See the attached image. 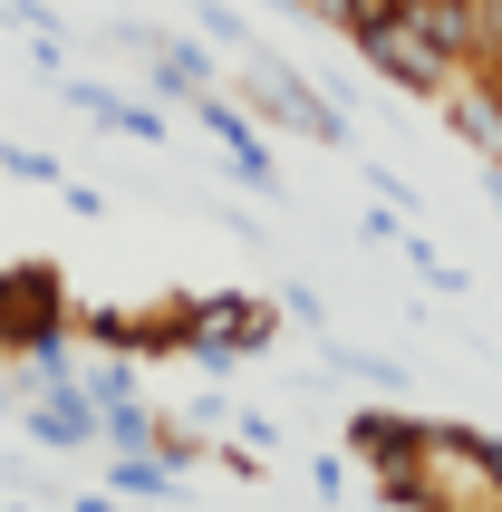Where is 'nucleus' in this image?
Masks as SVG:
<instances>
[{"label":"nucleus","instance_id":"9b49d317","mask_svg":"<svg viewBox=\"0 0 502 512\" xmlns=\"http://www.w3.org/2000/svg\"><path fill=\"white\" fill-rule=\"evenodd\" d=\"M116 493H165V455H126L116 464Z\"/></svg>","mask_w":502,"mask_h":512},{"label":"nucleus","instance_id":"ddd939ff","mask_svg":"<svg viewBox=\"0 0 502 512\" xmlns=\"http://www.w3.org/2000/svg\"><path fill=\"white\" fill-rule=\"evenodd\" d=\"M483 87H493V97H502V68H493V78H483Z\"/></svg>","mask_w":502,"mask_h":512},{"label":"nucleus","instance_id":"9d476101","mask_svg":"<svg viewBox=\"0 0 502 512\" xmlns=\"http://www.w3.org/2000/svg\"><path fill=\"white\" fill-rule=\"evenodd\" d=\"M97 435H107V445H126V455H145V445H155V416H145L136 397H126V406H97Z\"/></svg>","mask_w":502,"mask_h":512},{"label":"nucleus","instance_id":"0eeeda50","mask_svg":"<svg viewBox=\"0 0 502 512\" xmlns=\"http://www.w3.org/2000/svg\"><path fill=\"white\" fill-rule=\"evenodd\" d=\"M194 126H213V136L232 145V174H242V184H261V194L280 184V174H271V155H261V136L242 126V107H223V97H194Z\"/></svg>","mask_w":502,"mask_h":512},{"label":"nucleus","instance_id":"4468645a","mask_svg":"<svg viewBox=\"0 0 502 512\" xmlns=\"http://www.w3.org/2000/svg\"><path fill=\"white\" fill-rule=\"evenodd\" d=\"M493 474H502V445H493Z\"/></svg>","mask_w":502,"mask_h":512},{"label":"nucleus","instance_id":"7ed1b4c3","mask_svg":"<svg viewBox=\"0 0 502 512\" xmlns=\"http://www.w3.org/2000/svg\"><path fill=\"white\" fill-rule=\"evenodd\" d=\"M261 339H271V310L261 300H184V348L194 358H242Z\"/></svg>","mask_w":502,"mask_h":512},{"label":"nucleus","instance_id":"1a4fd4ad","mask_svg":"<svg viewBox=\"0 0 502 512\" xmlns=\"http://www.w3.org/2000/svg\"><path fill=\"white\" fill-rule=\"evenodd\" d=\"M68 97H78L97 126H126V136H165V116H155V107H126L116 87H68Z\"/></svg>","mask_w":502,"mask_h":512},{"label":"nucleus","instance_id":"6e6552de","mask_svg":"<svg viewBox=\"0 0 502 512\" xmlns=\"http://www.w3.org/2000/svg\"><path fill=\"white\" fill-rule=\"evenodd\" d=\"M445 116H454V136L474 145V155H493V165H502V97H493L483 78H454Z\"/></svg>","mask_w":502,"mask_h":512},{"label":"nucleus","instance_id":"f8f14e48","mask_svg":"<svg viewBox=\"0 0 502 512\" xmlns=\"http://www.w3.org/2000/svg\"><path fill=\"white\" fill-rule=\"evenodd\" d=\"M0 165L29 174V184H58V165H49V155H29V145H0Z\"/></svg>","mask_w":502,"mask_h":512},{"label":"nucleus","instance_id":"f03ea898","mask_svg":"<svg viewBox=\"0 0 502 512\" xmlns=\"http://www.w3.org/2000/svg\"><path fill=\"white\" fill-rule=\"evenodd\" d=\"M358 49H367V58H377V68H387V78H396V87H416V97H454V78H464V68H454V58H445V49H435V39H425V29H416V20H406V10H396V20H387V29H367Z\"/></svg>","mask_w":502,"mask_h":512},{"label":"nucleus","instance_id":"423d86ee","mask_svg":"<svg viewBox=\"0 0 502 512\" xmlns=\"http://www.w3.org/2000/svg\"><path fill=\"white\" fill-rule=\"evenodd\" d=\"M29 435H39V445H87V435H97V397H87L78 377H49L39 406H29Z\"/></svg>","mask_w":502,"mask_h":512},{"label":"nucleus","instance_id":"39448f33","mask_svg":"<svg viewBox=\"0 0 502 512\" xmlns=\"http://www.w3.org/2000/svg\"><path fill=\"white\" fill-rule=\"evenodd\" d=\"M348 445L377 464V484H406L416 445H425V416H348Z\"/></svg>","mask_w":502,"mask_h":512},{"label":"nucleus","instance_id":"f257e3e1","mask_svg":"<svg viewBox=\"0 0 502 512\" xmlns=\"http://www.w3.org/2000/svg\"><path fill=\"white\" fill-rule=\"evenodd\" d=\"M416 484H425V512H502V474H493V445H483V435L425 426Z\"/></svg>","mask_w":502,"mask_h":512},{"label":"nucleus","instance_id":"20e7f679","mask_svg":"<svg viewBox=\"0 0 502 512\" xmlns=\"http://www.w3.org/2000/svg\"><path fill=\"white\" fill-rule=\"evenodd\" d=\"M251 87H261V107H271L280 126H300V136H319V145H338V136H348V126H338V116L319 107V87H309L300 68H280V58H261V49H251Z\"/></svg>","mask_w":502,"mask_h":512}]
</instances>
